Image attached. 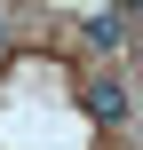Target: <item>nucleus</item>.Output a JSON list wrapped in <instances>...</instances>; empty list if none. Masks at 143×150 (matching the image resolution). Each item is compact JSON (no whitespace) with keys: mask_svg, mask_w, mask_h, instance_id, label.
I'll list each match as a JSON object with an SVG mask.
<instances>
[{"mask_svg":"<svg viewBox=\"0 0 143 150\" xmlns=\"http://www.w3.org/2000/svg\"><path fill=\"white\" fill-rule=\"evenodd\" d=\"M80 103H88V119H103V127H119V119H127V87H119V79H96Z\"/></svg>","mask_w":143,"mask_h":150,"instance_id":"obj_1","label":"nucleus"},{"mask_svg":"<svg viewBox=\"0 0 143 150\" xmlns=\"http://www.w3.org/2000/svg\"><path fill=\"white\" fill-rule=\"evenodd\" d=\"M80 32H88V47H96V55H119V47H127V24H119V16H88Z\"/></svg>","mask_w":143,"mask_h":150,"instance_id":"obj_2","label":"nucleus"},{"mask_svg":"<svg viewBox=\"0 0 143 150\" xmlns=\"http://www.w3.org/2000/svg\"><path fill=\"white\" fill-rule=\"evenodd\" d=\"M0 47H8V32H0Z\"/></svg>","mask_w":143,"mask_h":150,"instance_id":"obj_3","label":"nucleus"}]
</instances>
